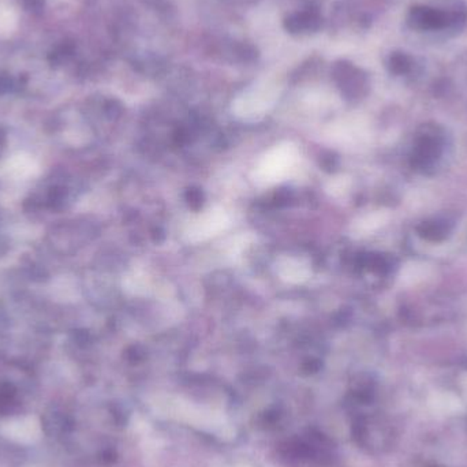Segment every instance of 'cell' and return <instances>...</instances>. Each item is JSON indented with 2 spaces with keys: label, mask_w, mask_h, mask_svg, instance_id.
Here are the masks:
<instances>
[{
  "label": "cell",
  "mask_w": 467,
  "mask_h": 467,
  "mask_svg": "<svg viewBox=\"0 0 467 467\" xmlns=\"http://www.w3.org/2000/svg\"><path fill=\"white\" fill-rule=\"evenodd\" d=\"M386 221H387V216L384 213H381V212L371 213V215L362 218L361 221L355 224V232L361 234V235H365V234H369V232L377 230L380 225L384 224Z\"/></svg>",
  "instance_id": "cell-6"
},
{
  "label": "cell",
  "mask_w": 467,
  "mask_h": 467,
  "mask_svg": "<svg viewBox=\"0 0 467 467\" xmlns=\"http://www.w3.org/2000/svg\"><path fill=\"white\" fill-rule=\"evenodd\" d=\"M409 58L404 53H393L391 56V67L397 73H403L409 69Z\"/></svg>",
  "instance_id": "cell-7"
},
{
  "label": "cell",
  "mask_w": 467,
  "mask_h": 467,
  "mask_svg": "<svg viewBox=\"0 0 467 467\" xmlns=\"http://www.w3.org/2000/svg\"><path fill=\"white\" fill-rule=\"evenodd\" d=\"M276 275L287 283H303L312 276L310 265L302 260L291 256H282L275 263Z\"/></svg>",
  "instance_id": "cell-3"
},
{
  "label": "cell",
  "mask_w": 467,
  "mask_h": 467,
  "mask_svg": "<svg viewBox=\"0 0 467 467\" xmlns=\"http://www.w3.org/2000/svg\"><path fill=\"white\" fill-rule=\"evenodd\" d=\"M321 25V18L316 11H302L290 15L284 26L290 33H308L317 30Z\"/></svg>",
  "instance_id": "cell-5"
},
{
  "label": "cell",
  "mask_w": 467,
  "mask_h": 467,
  "mask_svg": "<svg viewBox=\"0 0 467 467\" xmlns=\"http://www.w3.org/2000/svg\"><path fill=\"white\" fill-rule=\"evenodd\" d=\"M299 157L298 147L290 141L280 143L267 150L257 162L251 178L257 186L267 188L284 180Z\"/></svg>",
  "instance_id": "cell-1"
},
{
  "label": "cell",
  "mask_w": 467,
  "mask_h": 467,
  "mask_svg": "<svg viewBox=\"0 0 467 467\" xmlns=\"http://www.w3.org/2000/svg\"><path fill=\"white\" fill-rule=\"evenodd\" d=\"M409 21L418 29H440L444 26L452 25L451 14H444L442 11L428 7L413 8L410 11Z\"/></svg>",
  "instance_id": "cell-4"
},
{
  "label": "cell",
  "mask_w": 467,
  "mask_h": 467,
  "mask_svg": "<svg viewBox=\"0 0 467 467\" xmlns=\"http://www.w3.org/2000/svg\"><path fill=\"white\" fill-rule=\"evenodd\" d=\"M230 224L231 219L228 213L221 206H215L197 216L196 219L186 227L183 237L189 244L205 242L225 231Z\"/></svg>",
  "instance_id": "cell-2"
}]
</instances>
